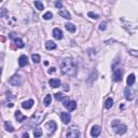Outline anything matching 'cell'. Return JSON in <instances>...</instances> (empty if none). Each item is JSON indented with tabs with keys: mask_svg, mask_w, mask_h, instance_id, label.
Returning a JSON list of instances; mask_svg holds the SVG:
<instances>
[{
	"mask_svg": "<svg viewBox=\"0 0 138 138\" xmlns=\"http://www.w3.org/2000/svg\"><path fill=\"white\" fill-rule=\"evenodd\" d=\"M61 70L64 75H67V76H74L76 74V65L75 62L72 61L69 57H66L64 58L61 63Z\"/></svg>",
	"mask_w": 138,
	"mask_h": 138,
	"instance_id": "1",
	"label": "cell"
},
{
	"mask_svg": "<svg viewBox=\"0 0 138 138\" xmlns=\"http://www.w3.org/2000/svg\"><path fill=\"white\" fill-rule=\"evenodd\" d=\"M111 127L113 128L115 134H118V135L125 134L127 130V126L125 124H123V123H121L119 120H113L111 123Z\"/></svg>",
	"mask_w": 138,
	"mask_h": 138,
	"instance_id": "2",
	"label": "cell"
},
{
	"mask_svg": "<svg viewBox=\"0 0 138 138\" xmlns=\"http://www.w3.org/2000/svg\"><path fill=\"white\" fill-rule=\"evenodd\" d=\"M43 119H44V114H42L40 112H37V113H35L31 119H30V125L31 126H37L39 125L40 123L43 121Z\"/></svg>",
	"mask_w": 138,
	"mask_h": 138,
	"instance_id": "3",
	"label": "cell"
},
{
	"mask_svg": "<svg viewBox=\"0 0 138 138\" xmlns=\"http://www.w3.org/2000/svg\"><path fill=\"white\" fill-rule=\"evenodd\" d=\"M112 68H113V80L115 82L121 81V80H122V70L118 66V63H115Z\"/></svg>",
	"mask_w": 138,
	"mask_h": 138,
	"instance_id": "4",
	"label": "cell"
},
{
	"mask_svg": "<svg viewBox=\"0 0 138 138\" xmlns=\"http://www.w3.org/2000/svg\"><path fill=\"white\" fill-rule=\"evenodd\" d=\"M22 78L18 76V75H15V76H13L10 78L9 80V84L13 85V86H21L22 85Z\"/></svg>",
	"mask_w": 138,
	"mask_h": 138,
	"instance_id": "5",
	"label": "cell"
},
{
	"mask_svg": "<svg viewBox=\"0 0 138 138\" xmlns=\"http://www.w3.org/2000/svg\"><path fill=\"white\" fill-rule=\"evenodd\" d=\"M66 136H67L68 138H77V137L80 136V132H79V129H78L77 127L72 126V127H70V128L68 129V132H67Z\"/></svg>",
	"mask_w": 138,
	"mask_h": 138,
	"instance_id": "6",
	"label": "cell"
},
{
	"mask_svg": "<svg viewBox=\"0 0 138 138\" xmlns=\"http://www.w3.org/2000/svg\"><path fill=\"white\" fill-rule=\"evenodd\" d=\"M124 95H125V98L127 100H133L135 97V92L130 86H128V88H126L124 91Z\"/></svg>",
	"mask_w": 138,
	"mask_h": 138,
	"instance_id": "7",
	"label": "cell"
},
{
	"mask_svg": "<svg viewBox=\"0 0 138 138\" xmlns=\"http://www.w3.org/2000/svg\"><path fill=\"white\" fill-rule=\"evenodd\" d=\"M61 119H62L64 124H68V123L70 122V120H71V117H70V114L68 112H62L61 113Z\"/></svg>",
	"mask_w": 138,
	"mask_h": 138,
	"instance_id": "8",
	"label": "cell"
},
{
	"mask_svg": "<svg viewBox=\"0 0 138 138\" xmlns=\"http://www.w3.org/2000/svg\"><path fill=\"white\" fill-rule=\"evenodd\" d=\"M100 135V127L98 125H94L91 129V136L92 137H98Z\"/></svg>",
	"mask_w": 138,
	"mask_h": 138,
	"instance_id": "9",
	"label": "cell"
},
{
	"mask_svg": "<svg viewBox=\"0 0 138 138\" xmlns=\"http://www.w3.org/2000/svg\"><path fill=\"white\" fill-rule=\"evenodd\" d=\"M53 36L56 40H61L63 39V31L60 29V28H54L53 29Z\"/></svg>",
	"mask_w": 138,
	"mask_h": 138,
	"instance_id": "10",
	"label": "cell"
},
{
	"mask_svg": "<svg viewBox=\"0 0 138 138\" xmlns=\"http://www.w3.org/2000/svg\"><path fill=\"white\" fill-rule=\"evenodd\" d=\"M58 14L62 16V17H64V18H66V19H70L71 18V16H70V13L66 10V9H60V11H58Z\"/></svg>",
	"mask_w": 138,
	"mask_h": 138,
	"instance_id": "11",
	"label": "cell"
},
{
	"mask_svg": "<svg viewBox=\"0 0 138 138\" xmlns=\"http://www.w3.org/2000/svg\"><path fill=\"white\" fill-rule=\"evenodd\" d=\"M49 84L54 89L60 88V86H61V80L60 79H51L49 81Z\"/></svg>",
	"mask_w": 138,
	"mask_h": 138,
	"instance_id": "12",
	"label": "cell"
},
{
	"mask_svg": "<svg viewBox=\"0 0 138 138\" xmlns=\"http://www.w3.org/2000/svg\"><path fill=\"white\" fill-rule=\"evenodd\" d=\"M27 63H28L27 56H25V55H21V56H19V58H18V65H19V67H24V66H26Z\"/></svg>",
	"mask_w": 138,
	"mask_h": 138,
	"instance_id": "13",
	"label": "cell"
},
{
	"mask_svg": "<svg viewBox=\"0 0 138 138\" xmlns=\"http://www.w3.org/2000/svg\"><path fill=\"white\" fill-rule=\"evenodd\" d=\"M56 127H57V125H56V123H55L54 121H50V122L47 123V128L50 130V132L54 133L55 129H56Z\"/></svg>",
	"mask_w": 138,
	"mask_h": 138,
	"instance_id": "14",
	"label": "cell"
},
{
	"mask_svg": "<svg viewBox=\"0 0 138 138\" xmlns=\"http://www.w3.org/2000/svg\"><path fill=\"white\" fill-rule=\"evenodd\" d=\"M34 104H35V101L32 99H28V100L24 101V103L22 104V107H23L24 109H30L34 106Z\"/></svg>",
	"mask_w": 138,
	"mask_h": 138,
	"instance_id": "15",
	"label": "cell"
},
{
	"mask_svg": "<svg viewBox=\"0 0 138 138\" xmlns=\"http://www.w3.org/2000/svg\"><path fill=\"white\" fill-rule=\"evenodd\" d=\"M65 28H66L69 32H75L77 30L76 25L72 24V23H66V24H65Z\"/></svg>",
	"mask_w": 138,
	"mask_h": 138,
	"instance_id": "16",
	"label": "cell"
},
{
	"mask_svg": "<svg viewBox=\"0 0 138 138\" xmlns=\"http://www.w3.org/2000/svg\"><path fill=\"white\" fill-rule=\"evenodd\" d=\"M45 48H47V50L51 51V50H55V49L57 48V45H56V43H55L54 41L49 40V41H47V43H45Z\"/></svg>",
	"mask_w": 138,
	"mask_h": 138,
	"instance_id": "17",
	"label": "cell"
},
{
	"mask_svg": "<svg viewBox=\"0 0 138 138\" xmlns=\"http://www.w3.org/2000/svg\"><path fill=\"white\" fill-rule=\"evenodd\" d=\"M65 108H67L69 111H74L75 109L77 108V104H76V101H74V100H69V103L65 106Z\"/></svg>",
	"mask_w": 138,
	"mask_h": 138,
	"instance_id": "18",
	"label": "cell"
},
{
	"mask_svg": "<svg viewBox=\"0 0 138 138\" xmlns=\"http://www.w3.org/2000/svg\"><path fill=\"white\" fill-rule=\"evenodd\" d=\"M15 118H16V120H17L18 122H23V121H25V120L27 119L26 115L22 114V112H21L19 110H17V111L15 112Z\"/></svg>",
	"mask_w": 138,
	"mask_h": 138,
	"instance_id": "19",
	"label": "cell"
},
{
	"mask_svg": "<svg viewBox=\"0 0 138 138\" xmlns=\"http://www.w3.org/2000/svg\"><path fill=\"white\" fill-rule=\"evenodd\" d=\"M104 106H105L106 109H110V108L113 106V99H112L111 97H108V98L106 99V101H105Z\"/></svg>",
	"mask_w": 138,
	"mask_h": 138,
	"instance_id": "20",
	"label": "cell"
},
{
	"mask_svg": "<svg viewBox=\"0 0 138 138\" xmlns=\"http://www.w3.org/2000/svg\"><path fill=\"white\" fill-rule=\"evenodd\" d=\"M126 82H127V85H128V86H132V85L135 83V75H134V74H130V75L127 77Z\"/></svg>",
	"mask_w": 138,
	"mask_h": 138,
	"instance_id": "21",
	"label": "cell"
},
{
	"mask_svg": "<svg viewBox=\"0 0 138 138\" xmlns=\"http://www.w3.org/2000/svg\"><path fill=\"white\" fill-rule=\"evenodd\" d=\"M14 42H15V44L17 45V48H24V42H23V40H22L21 38H14Z\"/></svg>",
	"mask_w": 138,
	"mask_h": 138,
	"instance_id": "22",
	"label": "cell"
},
{
	"mask_svg": "<svg viewBox=\"0 0 138 138\" xmlns=\"http://www.w3.org/2000/svg\"><path fill=\"white\" fill-rule=\"evenodd\" d=\"M4 127H5V129L8 130V132H10V133H12L13 130H14V127H13V125L11 124L10 122H8V121H6V122H4Z\"/></svg>",
	"mask_w": 138,
	"mask_h": 138,
	"instance_id": "23",
	"label": "cell"
},
{
	"mask_svg": "<svg viewBox=\"0 0 138 138\" xmlns=\"http://www.w3.org/2000/svg\"><path fill=\"white\" fill-rule=\"evenodd\" d=\"M35 5H36V8H37L39 11H42L43 9H44V5H43V3L40 1V0H36V1H35Z\"/></svg>",
	"mask_w": 138,
	"mask_h": 138,
	"instance_id": "24",
	"label": "cell"
},
{
	"mask_svg": "<svg viewBox=\"0 0 138 138\" xmlns=\"http://www.w3.org/2000/svg\"><path fill=\"white\" fill-rule=\"evenodd\" d=\"M51 100H52V96H51L50 94H48V95L44 97V99H43V104H44V105L48 107V106H50V104H51Z\"/></svg>",
	"mask_w": 138,
	"mask_h": 138,
	"instance_id": "25",
	"label": "cell"
},
{
	"mask_svg": "<svg viewBox=\"0 0 138 138\" xmlns=\"http://www.w3.org/2000/svg\"><path fill=\"white\" fill-rule=\"evenodd\" d=\"M31 58H32V62L36 63V64H38L41 61V57H40L39 54H32L31 55Z\"/></svg>",
	"mask_w": 138,
	"mask_h": 138,
	"instance_id": "26",
	"label": "cell"
},
{
	"mask_svg": "<svg viewBox=\"0 0 138 138\" xmlns=\"http://www.w3.org/2000/svg\"><path fill=\"white\" fill-rule=\"evenodd\" d=\"M34 136L35 137H41L42 136V129L41 128H36V129H34Z\"/></svg>",
	"mask_w": 138,
	"mask_h": 138,
	"instance_id": "27",
	"label": "cell"
},
{
	"mask_svg": "<svg viewBox=\"0 0 138 138\" xmlns=\"http://www.w3.org/2000/svg\"><path fill=\"white\" fill-rule=\"evenodd\" d=\"M98 28H99V30H101V31L106 30L107 29V22H101V23L99 24V26H98Z\"/></svg>",
	"mask_w": 138,
	"mask_h": 138,
	"instance_id": "28",
	"label": "cell"
},
{
	"mask_svg": "<svg viewBox=\"0 0 138 138\" xmlns=\"http://www.w3.org/2000/svg\"><path fill=\"white\" fill-rule=\"evenodd\" d=\"M53 17V14H52V12H47V13H44L43 14V18H44L45 21H49V19H51Z\"/></svg>",
	"mask_w": 138,
	"mask_h": 138,
	"instance_id": "29",
	"label": "cell"
},
{
	"mask_svg": "<svg viewBox=\"0 0 138 138\" xmlns=\"http://www.w3.org/2000/svg\"><path fill=\"white\" fill-rule=\"evenodd\" d=\"M89 16L91 17V18H93V19H97L99 16H98V14H95L94 12H89Z\"/></svg>",
	"mask_w": 138,
	"mask_h": 138,
	"instance_id": "30",
	"label": "cell"
},
{
	"mask_svg": "<svg viewBox=\"0 0 138 138\" xmlns=\"http://www.w3.org/2000/svg\"><path fill=\"white\" fill-rule=\"evenodd\" d=\"M55 6L57 9H62L63 8V2L61 1V0H56V1H55Z\"/></svg>",
	"mask_w": 138,
	"mask_h": 138,
	"instance_id": "31",
	"label": "cell"
},
{
	"mask_svg": "<svg viewBox=\"0 0 138 138\" xmlns=\"http://www.w3.org/2000/svg\"><path fill=\"white\" fill-rule=\"evenodd\" d=\"M63 97H64V96H63L62 93H56V94H55V98H56L57 100H62Z\"/></svg>",
	"mask_w": 138,
	"mask_h": 138,
	"instance_id": "32",
	"label": "cell"
},
{
	"mask_svg": "<svg viewBox=\"0 0 138 138\" xmlns=\"http://www.w3.org/2000/svg\"><path fill=\"white\" fill-rule=\"evenodd\" d=\"M5 14H6V9H3L2 12H0V17H2L3 15H5Z\"/></svg>",
	"mask_w": 138,
	"mask_h": 138,
	"instance_id": "33",
	"label": "cell"
},
{
	"mask_svg": "<svg viewBox=\"0 0 138 138\" xmlns=\"http://www.w3.org/2000/svg\"><path fill=\"white\" fill-rule=\"evenodd\" d=\"M55 70H56V69H55L54 67H53V68H50V69H49V74H52V72H55Z\"/></svg>",
	"mask_w": 138,
	"mask_h": 138,
	"instance_id": "34",
	"label": "cell"
},
{
	"mask_svg": "<svg viewBox=\"0 0 138 138\" xmlns=\"http://www.w3.org/2000/svg\"><path fill=\"white\" fill-rule=\"evenodd\" d=\"M130 53H132L134 56H137V53H136V51H134V50H132V51H130Z\"/></svg>",
	"mask_w": 138,
	"mask_h": 138,
	"instance_id": "35",
	"label": "cell"
},
{
	"mask_svg": "<svg viewBox=\"0 0 138 138\" xmlns=\"http://www.w3.org/2000/svg\"><path fill=\"white\" fill-rule=\"evenodd\" d=\"M23 137H25V138H28V137H29V135H28V133H24V134H23Z\"/></svg>",
	"mask_w": 138,
	"mask_h": 138,
	"instance_id": "36",
	"label": "cell"
},
{
	"mask_svg": "<svg viewBox=\"0 0 138 138\" xmlns=\"http://www.w3.org/2000/svg\"><path fill=\"white\" fill-rule=\"evenodd\" d=\"M64 89H65V91H68V85H65Z\"/></svg>",
	"mask_w": 138,
	"mask_h": 138,
	"instance_id": "37",
	"label": "cell"
},
{
	"mask_svg": "<svg viewBox=\"0 0 138 138\" xmlns=\"http://www.w3.org/2000/svg\"><path fill=\"white\" fill-rule=\"evenodd\" d=\"M0 74H1V68H0Z\"/></svg>",
	"mask_w": 138,
	"mask_h": 138,
	"instance_id": "38",
	"label": "cell"
},
{
	"mask_svg": "<svg viewBox=\"0 0 138 138\" xmlns=\"http://www.w3.org/2000/svg\"><path fill=\"white\" fill-rule=\"evenodd\" d=\"M1 1H2V0H0V2H1Z\"/></svg>",
	"mask_w": 138,
	"mask_h": 138,
	"instance_id": "39",
	"label": "cell"
}]
</instances>
